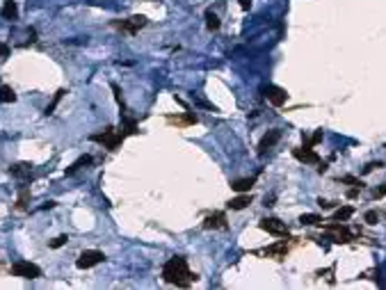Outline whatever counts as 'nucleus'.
<instances>
[{"instance_id":"1","label":"nucleus","mask_w":386,"mask_h":290,"mask_svg":"<svg viewBox=\"0 0 386 290\" xmlns=\"http://www.w3.org/2000/svg\"><path fill=\"white\" fill-rule=\"evenodd\" d=\"M162 279H165L167 283H174V286H190L197 276H192L185 258L176 256V258L165 263V268H162Z\"/></svg>"},{"instance_id":"2","label":"nucleus","mask_w":386,"mask_h":290,"mask_svg":"<svg viewBox=\"0 0 386 290\" xmlns=\"http://www.w3.org/2000/svg\"><path fill=\"white\" fill-rule=\"evenodd\" d=\"M12 274L21 276V279H39L41 276V268L30 263V260H18L12 265Z\"/></svg>"},{"instance_id":"3","label":"nucleus","mask_w":386,"mask_h":290,"mask_svg":"<svg viewBox=\"0 0 386 290\" xmlns=\"http://www.w3.org/2000/svg\"><path fill=\"white\" fill-rule=\"evenodd\" d=\"M103 260H105L103 252H99V249H87V252L80 254V258L76 260V265L80 270H89V268H94V265L103 263Z\"/></svg>"},{"instance_id":"4","label":"nucleus","mask_w":386,"mask_h":290,"mask_svg":"<svg viewBox=\"0 0 386 290\" xmlns=\"http://www.w3.org/2000/svg\"><path fill=\"white\" fill-rule=\"evenodd\" d=\"M91 140H96V142H103V144H105L107 149H117V146H119V144H122V140H123V135H117L112 130V128H107L105 133L103 135H94V137H91Z\"/></svg>"},{"instance_id":"5","label":"nucleus","mask_w":386,"mask_h":290,"mask_svg":"<svg viewBox=\"0 0 386 290\" xmlns=\"http://www.w3.org/2000/svg\"><path fill=\"white\" fill-rule=\"evenodd\" d=\"M261 229L267 231V233H272V236H286V233H288L286 224L279 222V219H274V217H267V219H263V222H261Z\"/></svg>"},{"instance_id":"6","label":"nucleus","mask_w":386,"mask_h":290,"mask_svg":"<svg viewBox=\"0 0 386 290\" xmlns=\"http://www.w3.org/2000/svg\"><path fill=\"white\" fill-rule=\"evenodd\" d=\"M265 98H267L272 105H283L288 101V94H286V90L270 85V87H265Z\"/></svg>"},{"instance_id":"7","label":"nucleus","mask_w":386,"mask_h":290,"mask_svg":"<svg viewBox=\"0 0 386 290\" xmlns=\"http://www.w3.org/2000/svg\"><path fill=\"white\" fill-rule=\"evenodd\" d=\"M293 156L297 158V160H302V163H309V164H318L320 158L316 151H311L309 146H304V149H295L293 151Z\"/></svg>"},{"instance_id":"8","label":"nucleus","mask_w":386,"mask_h":290,"mask_svg":"<svg viewBox=\"0 0 386 290\" xmlns=\"http://www.w3.org/2000/svg\"><path fill=\"white\" fill-rule=\"evenodd\" d=\"M204 226L206 229H227V217L224 213H212L204 219Z\"/></svg>"},{"instance_id":"9","label":"nucleus","mask_w":386,"mask_h":290,"mask_svg":"<svg viewBox=\"0 0 386 290\" xmlns=\"http://www.w3.org/2000/svg\"><path fill=\"white\" fill-rule=\"evenodd\" d=\"M279 137H281V130H270V133L261 140V144H258V153H265L270 146H274V144L279 142Z\"/></svg>"},{"instance_id":"10","label":"nucleus","mask_w":386,"mask_h":290,"mask_svg":"<svg viewBox=\"0 0 386 290\" xmlns=\"http://www.w3.org/2000/svg\"><path fill=\"white\" fill-rule=\"evenodd\" d=\"M144 25H146V18H144V16H133L128 21L119 23V28H123V30H128V32H137L140 28H144Z\"/></svg>"},{"instance_id":"11","label":"nucleus","mask_w":386,"mask_h":290,"mask_svg":"<svg viewBox=\"0 0 386 290\" xmlns=\"http://www.w3.org/2000/svg\"><path fill=\"white\" fill-rule=\"evenodd\" d=\"M249 203H251V197H249V194L240 192V197H235V199L228 201V208H231V210H243V208H247Z\"/></svg>"},{"instance_id":"12","label":"nucleus","mask_w":386,"mask_h":290,"mask_svg":"<svg viewBox=\"0 0 386 290\" xmlns=\"http://www.w3.org/2000/svg\"><path fill=\"white\" fill-rule=\"evenodd\" d=\"M0 14L5 16V18H16L18 16V7H16L14 0H5V5H2V12Z\"/></svg>"},{"instance_id":"13","label":"nucleus","mask_w":386,"mask_h":290,"mask_svg":"<svg viewBox=\"0 0 386 290\" xmlns=\"http://www.w3.org/2000/svg\"><path fill=\"white\" fill-rule=\"evenodd\" d=\"M254 183H256V179L251 176V179H240V181H235V183H233L231 187H233L235 192H249Z\"/></svg>"},{"instance_id":"14","label":"nucleus","mask_w":386,"mask_h":290,"mask_svg":"<svg viewBox=\"0 0 386 290\" xmlns=\"http://www.w3.org/2000/svg\"><path fill=\"white\" fill-rule=\"evenodd\" d=\"M9 171L14 174V176H18V179H25V176H30L32 174V164H14V167H9Z\"/></svg>"},{"instance_id":"15","label":"nucleus","mask_w":386,"mask_h":290,"mask_svg":"<svg viewBox=\"0 0 386 290\" xmlns=\"http://www.w3.org/2000/svg\"><path fill=\"white\" fill-rule=\"evenodd\" d=\"M0 101H2V103H14V101H16L14 90L7 87V85H2V87H0Z\"/></svg>"},{"instance_id":"16","label":"nucleus","mask_w":386,"mask_h":290,"mask_svg":"<svg viewBox=\"0 0 386 290\" xmlns=\"http://www.w3.org/2000/svg\"><path fill=\"white\" fill-rule=\"evenodd\" d=\"M206 28L211 32H215V30H220V18L212 14V12H206Z\"/></svg>"},{"instance_id":"17","label":"nucleus","mask_w":386,"mask_h":290,"mask_svg":"<svg viewBox=\"0 0 386 290\" xmlns=\"http://www.w3.org/2000/svg\"><path fill=\"white\" fill-rule=\"evenodd\" d=\"M354 215V208H352V206H343V208H338L336 210V222H343V219H350V217Z\"/></svg>"},{"instance_id":"18","label":"nucleus","mask_w":386,"mask_h":290,"mask_svg":"<svg viewBox=\"0 0 386 290\" xmlns=\"http://www.w3.org/2000/svg\"><path fill=\"white\" fill-rule=\"evenodd\" d=\"M85 164H91V158H89V156L78 158L76 163H73V164H71V167H69V169H67V174H69V176H71L73 171H78V169H80V167H85Z\"/></svg>"},{"instance_id":"19","label":"nucleus","mask_w":386,"mask_h":290,"mask_svg":"<svg viewBox=\"0 0 386 290\" xmlns=\"http://www.w3.org/2000/svg\"><path fill=\"white\" fill-rule=\"evenodd\" d=\"M299 222H302L304 226H313V224H320V222H322V217H320V215H313V213H306V215L299 217Z\"/></svg>"},{"instance_id":"20","label":"nucleus","mask_w":386,"mask_h":290,"mask_svg":"<svg viewBox=\"0 0 386 290\" xmlns=\"http://www.w3.org/2000/svg\"><path fill=\"white\" fill-rule=\"evenodd\" d=\"M64 94H67V91H64V90H60V91H57V94H55L53 103H51V105H48V108H46V114H51V112H53L55 108H57V103H60V101H62V96H64Z\"/></svg>"},{"instance_id":"21","label":"nucleus","mask_w":386,"mask_h":290,"mask_svg":"<svg viewBox=\"0 0 386 290\" xmlns=\"http://www.w3.org/2000/svg\"><path fill=\"white\" fill-rule=\"evenodd\" d=\"M366 222H368V224H377L379 222V215L375 213V210H368V213H366Z\"/></svg>"},{"instance_id":"22","label":"nucleus","mask_w":386,"mask_h":290,"mask_svg":"<svg viewBox=\"0 0 386 290\" xmlns=\"http://www.w3.org/2000/svg\"><path fill=\"white\" fill-rule=\"evenodd\" d=\"M67 236H60V238H55V240H51V247L53 249H57V247H62V245H67Z\"/></svg>"},{"instance_id":"23","label":"nucleus","mask_w":386,"mask_h":290,"mask_svg":"<svg viewBox=\"0 0 386 290\" xmlns=\"http://www.w3.org/2000/svg\"><path fill=\"white\" fill-rule=\"evenodd\" d=\"M28 197H30V192L25 190V192H21V197H18V208H25V203H28Z\"/></svg>"},{"instance_id":"24","label":"nucleus","mask_w":386,"mask_h":290,"mask_svg":"<svg viewBox=\"0 0 386 290\" xmlns=\"http://www.w3.org/2000/svg\"><path fill=\"white\" fill-rule=\"evenodd\" d=\"M267 252H270V254H283V252H286V245H274V247H270Z\"/></svg>"},{"instance_id":"25","label":"nucleus","mask_w":386,"mask_h":290,"mask_svg":"<svg viewBox=\"0 0 386 290\" xmlns=\"http://www.w3.org/2000/svg\"><path fill=\"white\" fill-rule=\"evenodd\" d=\"M384 194H386V185H382V187H379V190H377V192H375V197H377V199H382Z\"/></svg>"},{"instance_id":"26","label":"nucleus","mask_w":386,"mask_h":290,"mask_svg":"<svg viewBox=\"0 0 386 290\" xmlns=\"http://www.w3.org/2000/svg\"><path fill=\"white\" fill-rule=\"evenodd\" d=\"M240 7H243L245 12H247V9L251 7V0H240Z\"/></svg>"},{"instance_id":"27","label":"nucleus","mask_w":386,"mask_h":290,"mask_svg":"<svg viewBox=\"0 0 386 290\" xmlns=\"http://www.w3.org/2000/svg\"><path fill=\"white\" fill-rule=\"evenodd\" d=\"M359 187H361V185H359ZM359 187H352V190H350V192H348V197H350V199H354L356 194H359Z\"/></svg>"},{"instance_id":"28","label":"nucleus","mask_w":386,"mask_h":290,"mask_svg":"<svg viewBox=\"0 0 386 290\" xmlns=\"http://www.w3.org/2000/svg\"><path fill=\"white\" fill-rule=\"evenodd\" d=\"M7 53H9V48H7V46H5V44H0V57H5Z\"/></svg>"},{"instance_id":"29","label":"nucleus","mask_w":386,"mask_h":290,"mask_svg":"<svg viewBox=\"0 0 386 290\" xmlns=\"http://www.w3.org/2000/svg\"><path fill=\"white\" fill-rule=\"evenodd\" d=\"M320 140H322V133H320V130H318V133L313 135V140H311V142H313V144H318Z\"/></svg>"},{"instance_id":"30","label":"nucleus","mask_w":386,"mask_h":290,"mask_svg":"<svg viewBox=\"0 0 386 290\" xmlns=\"http://www.w3.org/2000/svg\"><path fill=\"white\" fill-rule=\"evenodd\" d=\"M318 203H320V206H322V208H332V203H329V201H325V199H320Z\"/></svg>"}]
</instances>
